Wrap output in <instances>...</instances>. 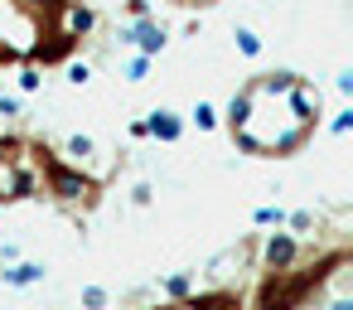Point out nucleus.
Listing matches in <instances>:
<instances>
[{"instance_id": "11", "label": "nucleus", "mask_w": 353, "mask_h": 310, "mask_svg": "<svg viewBox=\"0 0 353 310\" xmlns=\"http://www.w3.org/2000/svg\"><path fill=\"white\" fill-rule=\"evenodd\" d=\"M165 296L170 300H194V271H170L165 276Z\"/></svg>"}, {"instance_id": "5", "label": "nucleus", "mask_w": 353, "mask_h": 310, "mask_svg": "<svg viewBox=\"0 0 353 310\" xmlns=\"http://www.w3.org/2000/svg\"><path fill=\"white\" fill-rule=\"evenodd\" d=\"M59 10H63V30H59V35H68L73 44H78V39H83V35H88L92 25H97V10H88V6H78V0H63V6H59Z\"/></svg>"}, {"instance_id": "25", "label": "nucleus", "mask_w": 353, "mask_h": 310, "mask_svg": "<svg viewBox=\"0 0 353 310\" xmlns=\"http://www.w3.org/2000/svg\"><path fill=\"white\" fill-rule=\"evenodd\" d=\"M170 6H199V0H170Z\"/></svg>"}, {"instance_id": "17", "label": "nucleus", "mask_w": 353, "mask_h": 310, "mask_svg": "<svg viewBox=\"0 0 353 310\" xmlns=\"http://www.w3.org/2000/svg\"><path fill=\"white\" fill-rule=\"evenodd\" d=\"M0 117H25V97H15V93H0Z\"/></svg>"}, {"instance_id": "19", "label": "nucleus", "mask_w": 353, "mask_h": 310, "mask_svg": "<svg viewBox=\"0 0 353 310\" xmlns=\"http://www.w3.org/2000/svg\"><path fill=\"white\" fill-rule=\"evenodd\" d=\"M150 199H155V189H150V184H145V180H141V184H136V189H131V204H136V209H145V204H150Z\"/></svg>"}, {"instance_id": "24", "label": "nucleus", "mask_w": 353, "mask_h": 310, "mask_svg": "<svg viewBox=\"0 0 353 310\" xmlns=\"http://www.w3.org/2000/svg\"><path fill=\"white\" fill-rule=\"evenodd\" d=\"M329 310H353V300H348V296H339V300H334Z\"/></svg>"}, {"instance_id": "2", "label": "nucleus", "mask_w": 353, "mask_h": 310, "mask_svg": "<svg viewBox=\"0 0 353 310\" xmlns=\"http://www.w3.org/2000/svg\"><path fill=\"white\" fill-rule=\"evenodd\" d=\"M126 49H136V54H145V59H160L165 54V44H170V35H165V25L160 20H131V25H121V35H117Z\"/></svg>"}, {"instance_id": "22", "label": "nucleus", "mask_w": 353, "mask_h": 310, "mask_svg": "<svg viewBox=\"0 0 353 310\" xmlns=\"http://www.w3.org/2000/svg\"><path fill=\"white\" fill-rule=\"evenodd\" d=\"M20 262V247L15 242H0V267H15Z\"/></svg>"}, {"instance_id": "1", "label": "nucleus", "mask_w": 353, "mask_h": 310, "mask_svg": "<svg viewBox=\"0 0 353 310\" xmlns=\"http://www.w3.org/2000/svg\"><path fill=\"white\" fill-rule=\"evenodd\" d=\"M39 170H44V184L59 204H92L97 199V180L73 170V165H59V160H44L39 155Z\"/></svg>"}, {"instance_id": "6", "label": "nucleus", "mask_w": 353, "mask_h": 310, "mask_svg": "<svg viewBox=\"0 0 353 310\" xmlns=\"http://www.w3.org/2000/svg\"><path fill=\"white\" fill-rule=\"evenodd\" d=\"M44 276H49V267H44V262H15V267H0V281H6V286H15V291L39 286Z\"/></svg>"}, {"instance_id": "21", "label": "nucleus", "mask_w": 353, "mask_h": 310, "mask_svg": "<svg viewBox=\"0 0 353 310\" xmlns=\"http://www.w3.org/2000/svg\"><path fill=\"white\" fill-rule=\"evenodd\" d=\"M348 126H353V112H348V107H343V112H339V117H334V122H329V131H334V136H343V131H348Z\"/></svg>"}, {"instance_id": "9", "label": "nucleus", "mask_w": 353, "mask_h": 310, "mask_svg": "<svg viewBox=\"0 0 353 310\" xmlns=\"http://www.w3.org/2000/svg\"><path fill=\"white\" fill-rule=\"evenodd\" d=\"M184 126H199V131H218V107H213V102H194V107H189V117H184Z\"/></svg>"}, {"instance_id": "20", "label": "nucleus", "mask_w": 353, "mask_h": 310, "mask_svg": "<svg viewBox=\"0 0 353 310\" xmlns=\"http://www.w3.org/2000/svg\"><path fill=\"white\" fill-rule=\"evenodd\" d=\"M126 15L131 20H150V0H126Z\"/></svg>"}, {"instance_id": "23", "label": "nucleus", "mask_w": 353, "mask_h": 310, "mask_svg": "<svg viewBox=\"0 0 353 310\" xmlns=\"http://www.w3.org/2000/svg\"><path fill=\"white\" fill-rule=\"evenodd\" d=\"M339 93H343V97L353 93V68H343V73H339Z\"/></svg>"}, {"instance_id": "14", "label": "nucleus", "mask_w": 353, "mask_h": 310, "mask_svg": "<svg viewBox=\"0 0 353 310\" xmlns=\"http://www.w3.org/2000/svg\"><path fill=\"white\" fill-rule=\"evenodd\" d=\"M78 300H83V310H107V305H112V291H107V286H83Z\"/></svg>"}, {"instance_id": "26", "label": "nucleus", "mask_w": 353, "mask_h": 310, "mask_svg": "<svg viewBox=\"0 0 353 310\" xmlns=\"http://www.w3.org/2000/svg\"><path fill=\"white\" fill-rule=\"evenodd\" d=\"M0 73H6V68H0Z\"/></svg>"}, {"instance_id": "3", "label": "nucleus", "mask_w": 353, "mask_h": 310, "mask_svg": "<svg viewBox=\"0 0 353 310\" xmlns=\"http://www.w3.org/2000/svg\"><path fill=\"white\" fill-rule=\"evenodd\" d=\"M295 257H300V238H290V233H266V242H261V267H266V271H290Z\"/></svg>"}, {"instance_id": "16", "label": "nucleus", "mask_w": 353, "mask_h": 310, "mask_svg": "<svg viewBox=\"0 0 353 310\" xmlns=\"http://www.w3.org/2000/svg\"><path fill=\"white\" fill-rule=\"evenodd\" d=\"M145 73H150V59H145V54H136V59L126 64V83H145Z\"/></svg>"}, {"instance_id": "13", "label": "nucleus", "mask_w": 353, "mask_h": 310, "mask_svg": "<svg viewBox=\"0 0 353 310\" xmlns=\"http://www.w3.org/2000/svg\"><path fill=\"white\" fill-rule=\"evenodd\" d=\"M252 223H256V228H285V209H281V204H261V209L252 213Z\"/></svg>"}, {"instance_id": "7", "label": "nucleus", "mask_w": 353, "mask_h": 310, "mask_svg": "<svg viewBox=\"0 0 353 310\" xmlns=\"http://www.w3.org/2000/svg\"><path fill=\"white\" fill-rule=\"evenodd\" d=\"M252 107H256V97H252L247 88H242V93L228 102V126H232V136H237V131H247V122H252Z\"/></svg>"}, {"instance_id": "12", "label": "nucleus", "mask_w": 353, "mask_h": 310, "mask_svg": "<svg viewBox=\"0 0 353 310\" xmlns=\"http://www.w3.org/2000/svg\"><path fill=\"white\" fill-rule=\"evenodd\" d=\"M232 44H237V54H242V59H256V54H261V35H256V30H247V25H242V30H232Z\"/></svg>"}, {"instance_id": "10", "label": "nucleus", "mask_w": 353, "mask_h": 310, "mask_svg": "<svg viewBox=\"0 0 353 310\" xmlns=\"http://www.w3.org/2000/svg\"><path fill=\"white\" fill-rule=\"evenodd\" d=\"M63 155H68V160H78V165H88V160L97 155V141L78 131V136H68V141H63Z\"/></svg>"}, {"instance_id": "4", "label": "nucleus", "mask_w": 353, "mask_h": 310, "mask_svg": "<svg viewBox=\"0 0 353 310\" xmlns=\"http://www.w3.org/2000/svg\"><path fill=\"white\" fill-rule=\"evenodd\" d=\"M145 136H155V141L174 146V141L184 136V117H179L174 107H155V112H145Z\"/></svg>"}, {"instance_id": "15", "label": "nucleus", "mask_w": 353, "mask_h": 310, "mask_svg": "<svg viewBox=\"0 0 353 310\" xmlns=\"http://www.w3.org/2000/svg\"><path fill=\"white\" fill-rule=\"evenodd\" d=\"M20 88H25V93H39V88H44V73H39V64H25V68H20Z\"/></svg>"}, {"instance_id": "18", "label": "nucleus", "mask_w": 353, "mask_h": 310, "mask_svg": "<svg viewBox=\"0 0 353 310\" xmlns=\"http://www.w3.org/2000/svg\"><path fill=\"white\" fill-rule=\"evenodd\" d=\"M68 83L73 88H88L92 83V64H68Z\"/></svg>"}, {"instance_id": "8", "label": "nucleus", "mask_w": 353, "mask_h": 310, "mask_svg": "<svg viewBox=\"0 0 353 310\" xmlns=\"http://www.w3.org/2000/svg\"><path fill=\"white\" fill-rule=\"evenodd\" d=\"M73 54V39L68 35H54L49 44H34V64H63Z\"/></svg>"}]
</instances>
